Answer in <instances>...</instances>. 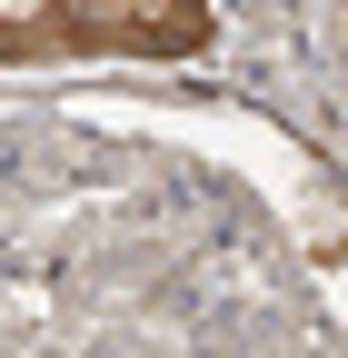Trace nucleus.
<instances>
[{"mask_svg": "<svg viewBox=\"0 0 348 358\" xmlns=\"http://www.w3.org/2000/svg\"><path fill=\"white\" fill-rule=\"evenodd\" d=\"M209 40V10H140V0H0V70L10 60H80V50H140V60H180Z\"/></svg>", "mask_w": 348, "mask_h": 358, "instance_id": "obj_1", "label": "nucleus"}, {"mask_svg": "<svg viewBox=\"0 0 348 358\" xmlns=\"http://www.w3.org/2000/svg\"><path fill=\"white\" fill-rule=\"evenodd\" d=\"M338 40H348V20H338Z\"/></svg>", "mask_w": 348, "mask_h": 358, "instance_id": "obj_2", "label": "nucleus"}]
</instances>
